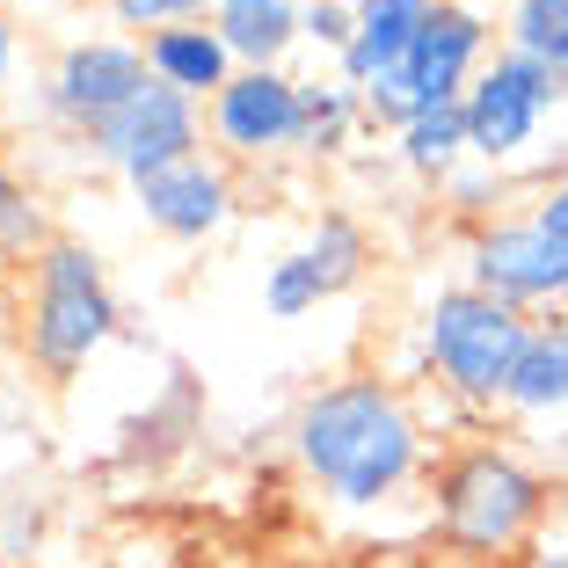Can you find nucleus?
Returning a JSON list of instances; mask_svg holds the SVG:
<instances>
[{"label":"nucleus","mask_w":568,"mask_h":568,"mask_svg":"<svg viewBox=\"0 0 568 568\" xmlns=\"http://www.w3.org/2000/svg\"><path fill=\"white\" fill-rule=\"evenodd\" d=\"M423 416L386 372H343L292 416V459L335 510H379L423 474Z\"/></svg>","instance_id":"1"},{"label":"nucleus","mask_w":568,"mask_h":568,"mask_svg":"<svg viewBox=\"0 0 568 568\" xmlns=\"http://www.w3.org/2000/svg\"><path fill=\"white\" fill-rule=\"evenodd\" d=\"M554 503V481L525 459V452L496 445V437H474L437 467L430 481V525L452 554L467 561H510L525 539L539 532Z\"/></svg>","instance_id":"2"},{"label":"nucleus","mask_w":568,"mask_h":568,"mask_svg":"<svg viewBox=\"0 0 568 568\" xmlns=\"http://www.w3.org/2000/svg\"><path fill=\"white\" fill-rule=\"evenodd\" d=\"M118 292L110 270L81 234H59L30 263V300H22V351L44 379H73L88 372L110 343H118Z\"/></svg>","instance_id":"3"},{"label":"nucleus","mask_w":568,"mask_h":568,"mask_svg":"<svg viewBox=\"0 0 568 568\" xmlns=\"http://www.w3.org/2000/svg\"><path fill=\"white\" fill-rule=\"evenodd\" d=\"M525 335H532V314L474 292L467 277L445 284L423 300L416 321V357L437 379V394L459 408H503V386H510V365H518Z\"/></svg>","instance_id":"4"},{"label":"nucleus","mask_w":568,"mask_h":568,"mask_svg":"<svg viewBox=\"0 0 568 568\" xmlns=\"http://www.w3.org/2000/svg\"><path fill=\"white\" fill-rule=\"evenodd\" d=\"M561 95H568L561 73H547L539 59L496 44V59L474 73L467 102H459V110H467V153L488 161V168L525 161V146H532V139L547 132V118L561 110Z\"/></svg>","instance_id":"5"},{"label":"nucleus","mask_w":568,"mask_h":568,"mask_svg":"<svg viewBox=\"0 0 568 568\" xmlns=\"http://www.w3.org/2000/svg\"><path fill=\"white\" fill-rule=\"evenodd\" d=\"M146 81H153V73H146V44H139V37L88 30V37H67V44H59V59L44 67L37 102H44V124L88 139L102 118H118Z\"/></svg>","instance_id":"6"},{"label":"nucleus","mask_w":568,"mask_h":568,"mask_svg":"<svg viewBox=\"0 0 568 568\" xmlns=\"http://www.w3.org/2000/svg\"><path fill=\"white\" fill-rule=\"evenodd\" d=\"M467 284L518 314H568V248L532 212H503L467 234Z\"/></svg>","instance_id":"7"},{"label":"nucleus","mask_w":568,"mask_h":568,"mask_svg":"<svg viewBox=\"0 0 568 568\" xmlns=\"http://www.w3.org/2000/svg\"><path fill=\"white\" fill-rule=\"evenodd\" d=\"M190 153H204V102L175 95V88L146 81L132 102H124L118 118H102L95 132H88V161L110 168L118 183H146V175H161V168L190 161Z\"/></svg>","instance_id":"8"},{"label":"nucleus","mask_w":568,"mask_h":568,"mask_svg":"<svg viewBox=\"0 0 568 568\" xmlns=\"http://www.w3.org/2000/svg\"><path fill=\"white\" fill-rule=\"evenodd\" d=\"M204 146L219 161H284L300 153V73L241 67L234 81L204 102Z\"/></svg>","instance_id":"9"},{"label":"nucleus","mask_w":568,"mask_h":568,"mask_svg":"<svg viewBox=\"0 0 568 568\" xmlns=\"http://www.w3.org/2000/svg\"><path fill=\"white\" fill-rule=\"evenodd\" d=\"M496 37H503V22H488V8H474V0H437L423 37H416V51L394 67L402 88H408V102H416V118L423 110L467 102L474 73L496 59Z\"/></svg>","instance_id":"10"},{"label":"nucleus","mask_w":568,"mask_h":568,"mask_svg":"<svg viewBox=\"0 0 568 568\" xmlns=\"http://www.w3.org/2000/svg\"><path fill=\"white\" fill-rule=\"evenodd\" d=\"M132 197H139V219H146L161 241H212V234H226L241 190H234V168L204 146V153H190V161L146 175Z\"/></svg>","instance_id":"11"},{"label":"nucleus","mask_w":568,"mask_h":568,"mask_svg":"<svg viewBox=\"0 0 568 568\" xmlns=\"http://www.w3.org/2000/svg\"><path fill=\"white\" fill-rule=\"evenodd\" d=\"M146 73H153L161 88H175V95H190V102H212L219 88L241 73V59L226 51V37L212 30V16H204V22L153 30V37H146Z\"/></svg>","instance_id":"12"},{"label":"nucleus","mask_w":568,"mask_h":568,"mask_svg":"<svg viewBox=\"0 0 568 568\" xmlns=\"http://www.w3.org/2000/svg\"><path fill=\"white\" fill-rule=\"evenodd\" d=\"M357 8V37H351V51H343V81L351 88H365V81H379V73H394L416 51V37H423V22H430V8L437 0H351Z\"/></svg>","instance_id":"13"},{"label":"nucleus","mask_w":568,"mask_h":568,"mask_svg":"<svg viewBox=\"0 0 568 568\" xmlns=\"http://www.w3.org/2000/svg\"><path fill=\"white\" fill-rule=\"evenodd\" d=\"M300 16L306 0H212V30L241 67H284L300 51Z\"/></svg>","instance_id":"14"},{"label":"nucleus","mask_w":568,"mask_h":568,"mask_svg":"<svg viewBox=\"0 0 568 568\" xmlns=\"http://www.w3.org/2000/svg\"><path fill=\"white\" fill-rule=\"evenodd\" d=\"M503 408L510 416H561L568 408V321L561 314L532 321L518 365H510V386H503Z\"/></svg>","instance_id":"15"},{"label":"nucleus","mask_w":568,"mask_h":568,"mask_svg":"<svg viewBox=\"0 0 568 568\" xmlns=\"http://www.w3.org/2000/svg\"><path fill=\"white\" fill-rule=\"evenodd\" d=\"M365 102L343 73H306L300 81V161H335L357 139Z\"/></svg>","instance_id":"16"},{"label":"nucleus","mask_w":568,"mask_h":568,"mask_svg":"<svg viewBox=\"0 0 568 568\" xmlns=\"http://www.w3.org/2000/svg\"><path fill=\"white\" fill-rule=\"evenodd\" d=\"M394 161L416 175V183H445L459 161H474L467 153V110L452 102V110H423V118H408L402 132H394Z\"/></svg>","instance_id":"17"},{"label":"nucleus","mask_w":568,"mask_h":568,"mask_svg":"<svg viewBox=\"0 0 568 568\" xmlns=\"http://www.w3.org/2000/svg\"><path fill=\"white\" fill-rule=\"evenodd\" d=\"M51 241H59V226H51L37 183L22 175L16 161H0V263H22V270H30Z\"/></svg>","instance_id":"18"},{"label":"nucleus","mask_w":568,"mask_h":568,"mask_svg":"<svg viewBox=\"0 0 568 568\" xmlns=\"http://www.w3.org/2000/svg\"><path fill=\"white\" fill-rule=\"evenodd\" d=\"M306 263H314V277H321V292H351L357 277L372 270V234H365V219H351V212H321L314 219V234H306Z\"/></svg>","instance_id":"19"},{"label":"nucleus","mask_w":568,"mask_h":568,"mask_svg":"<svg viewBox=\"0 0 568 568\" xmlns=\"http://www.w3.org/2000/svg\"><path fill=\"white\" fill-rule=\"evenodd\" d=\"M503 44L568 81V0H503Z\"/></svg>","instance_id":"20"},{"label":"nucleus","mask_w":568,"mask_h":568,"mask_svg":"<svg viewBox=\"0 0 568 568\" xmlns=\"http://www.w3.org/2000/svg\"><path fill=\"white\" fill-rule=\"evenodd\" d=\"M437 197H445L452 219H467V226H488V219H503V197H510V168H488V161H459L437 183Z\"/></svg>","instance_id":"21"},{"label":"nucleus","mask_w":568,"mask_h":568,"mask_svg":"<svg viewBox=\"0 0 568 568\" xmlns=\"http://www.w3.org/2000/svg\"><path fill=\"white\" fill-rule=\"evenodd\" d=\"M321 300H328V292H321V277H314V263H306V248L277 255V263L263 270V306H270L277 321H306Z\"/></svg>","instance_id":"22"},{"label":"nucleus","mask_w":568,"mask_h":568,"mask_svg":"<svg viewBox=\"0 0 568 568\" xmlns=\"http://www.w3.org/2000/svg\"><path fill=\"white\" fill-rule=\"evenodd\" d=\"M102 16L118 22L124 37L146 44L153 30H175V22H204L212 16V0H102Z\"/></svg>","instance_id":"23"},{"label":"nucleus","mask_w":568,"mask_h":568,"mask_svg":"<svg viewBox=\"0 0 568 568\" xmlns=\"http://www.w3.org/2000/svg\"><path fill=\"white\" fill-rule=\"evenodd\" d=\"M351 37H357V8H351V0H306V16H300V44L306 51H321V59L343 67Z\"/></svg>","instance_id":"24"},{"label":"nucleus","mask_w":568,"mask_h":568,"mask_svg":"<svg viewBox=\"0 0 568 568\" xmlns=\"http://www.w3.org/2000/svg\"><path fill=\"white\" fill-rule=\"evenodd\" d=\"M532 219H539V226H547V234L568 248V168H561V175H547V190L532 197Z\"/></svg>","instance_id":"25"},{"label":"nucleus","mask_w":568,"mask_h":568,"mask_svg":"<svg viewBox=\"0 0 568 568\" xmlns=\"http://www.w3.org/2000/svg\"><path fill=\"white\" fill-rule=\"evenodd\" d=\"M525 568H568V547H561V539H547V547L525 554Z\"/></svg>","instance_id":"26"},{"label":"nucleus","mask_w":568,"mask_h":568,"mask_svg":"<svg viewBox=\"0 0 568 568\" xmlns=\"http://www.w3.org/2000/svg\"><path fill=\"white\" fill-rule=\"evenodd\" d=\"M8 73H16V22L0 16V88H8Z\"/></svg>","instance_id":"27"}]
</instances>
